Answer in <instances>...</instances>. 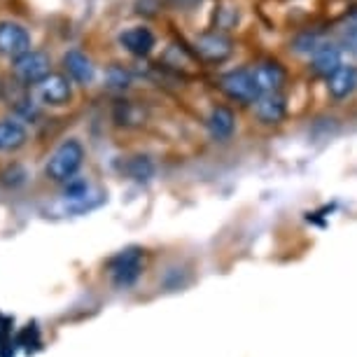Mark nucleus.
Here are the masks:
<instances>
[{
    "label": "nucleus",
    "instance_id": "obj_1",
    "mask_svg": "<svg viewBox=\"0 0 357 357\" xmlns=\"http://www.w3.org/2000/svg\"><path fill=\"white\" fill-rule=\"evenodd\" d=\"M82 164H84V147L79 140L70 138V140H63V143L52 152V157L45 166V173L54 183H68V180H73L77 175Z\"/></svg>",
    "mask_w": 357,
    "mask_h": 357
},
{
    "label": "nucleus",
    "instance_id": "obj_2",
    "mask_svg": "<svg viewBox=\"0 0 357 357\" xmlns=\"http://www.w3.org/2000/svg\"><path fill=\"white\" fill-rule=\"evenodd\" d=\"M143 266H145V252L140 248H126V250L117 252L107 261L112 285L119 289H129L131 285H136L140 273H143Z\"/></svg>",
    "mask_w": 357,
    "mask_h": 357
},
{
    "label": "nucleus",
    "instance_id": "obj_3",
    "mask_svg": "<svg viewBox=\"0 0 357 357\" xmlns=\"http://www.w3.org/2000/svg\"><path fill=\"white\" fill-rule=\"evenodd\" d=\"M220 86H222V91H225L229 98L236 100V103L252 105L255 100L259 98L257 84H255V77H252V68L229 70L227 75H222Z\"/></svg>",
    "mask_w": 357,
    "mask_h": 357
},
{
    "label": "nucleus",
    "instance_id": "obj_4",
    "mask_svg": "<svg viewBox=\"0 0 357 357\" xmlns=\"http://www.w3.org/2000/svg\"><path fill=\"white\" fill-rule=\"evenodd\" d=\"M36 93H38L40 103H45V105L59 107V105L70 103V98H73L70 77L59 75V73H50L45 79H40L36 84Z\"/></svg>",
    "mask_w": 357,
    "mask_h": 357
},
{
    "label": "nucleus",
    "instance_id": "obj_5",
    "mask_svg": "<svg viewBox=\"0 0 357 357\" xmlns=\"http://www.w3.org/2000/svg\"><path fill=\"white\" fill-rule=\"evenodd\" d=\"M15 77L24 84H38L50 75V56L43 52H26L24 56L15 59Z\"/></svg>",
    "mask_w": 357,
    "mask_h": 357
},
{
    "label": "nucleus",
    "instance_id": "obj_6",
    "mask_svg": "<svg viewBox=\"0 0 357 357\" xmlns=\"http://www.w3.org/2000/svg\"><path fill=\"white\" fill-rule=\"evenodd\" d=\"M31 52V36L22 24L0 22V54L8 59H19Z\"/></svg>",
    "mask_w": 357,
    "mask_h": 357
},
{
    "label": "nucleus",
    "instance_id": "obj_7",
    "mask_svg": "<svg viewBox=\"0 0 357 357\" xmlns=\"http://www.w3.org/2000/svg\"><path fill=\"white\" fill-rule=\"evenodd\" d=\"M197 52L201 54L204 61H211V63H222L231 56L234 52V43L229 40L225 33H204L199 40H197Z\"/></svg>",
    "mask_w": 357,
    "mask_h": 357
},
{
    "label": "nucleus",
    "instance_id": "obj_8",
    "mask_svg": "<svg viewBox=\"0 0 357 357\" xmlns=\"http://www.w3.org/2000/svg\"><path fill=\"white\" fill-rule=\"evenodd\" d=\"M255 114L259 117V122L264 124H280L287 114V98L282 96V91L261 93V96L252 103Z\"/></svg>",
    "mask_w": 357,
    "mask_h": 357
},
{
    "label": "nucleus",
    "instance_id": "obj_9",
    "mask_svg": "<svg viewBox=\"0 0 357 357\" xmlns=\"http://www.w3.org/2000/svg\"><path fill=\"white\" fill-rule=\"evenodd\" d=\"M252 77L255 84H257L259 96L261 93H271V91H282V84L287 79V73L280 63L275 61H266V63H257L252 68Z\"/></svg>",
    "mask_w": 357,
    "mask_h": 357
},
{
    "label": "nucleus",
    "instance_id": "obj_10",
    "mask_svg": "<svg viewBox=\"0 0 357 357\" xmlns=\"http://www.w3.org/2000/svg\"><path fill=\"white\" fill-rule=\"evenodd\" d=\"M119 45L129 54H133V56H147L154 47V36L145 26H131V29H126L119 36Z\"/></svg>",
    "mask_w": 357,
    "mask_h": 357
},
{
    "label": "nucleus",
    "instance_id": "obj_11",
    "mask_svg": "<svg viewBox=\"0 0 357 357\" xmlns=\"http://www.w3.org/2000/svg\"><path fill=\"white\" fill-rule=\"evenodd\" d=\"M355 89H357V70L353 66H341L339 70H334L327 77V91L336 100L348 98Z\"/></svg>",
    "mask_w": 357,
    "mask_h": 357
},
{
    "label": "nucleus",
    "instance_id": "obj_12",
    "mask_svg": "<svg viewBox=\"0 0 357 357\" xmlns=\"http://www.w3.org/2000/svg\"><path fill=\"white\" fill-rule=\"evenodd\" d=\"M234 129H236L234 112L225 105L213 107L211 117H208V133H211V138L225 143V140H229L234 136Z\"/></svg>",
    "mask_w": 357,
    "mask_h": 357
},
{
    "label": "nucleus",
    "instance_id": "obj_13",
    "mask_svg": "<svg viewBox=\"0 0 357 357\" xmlns=\"http://www.w3.org/2000/svg\"><path fill=\"white\" fill-rule=\"evenodd\" d=\"M29 131L17 119H0V152H15L26 145Z\"/></svg>",
    "mask_w": 357,
    "mask_h": 357
},
{
    "label": "nucleus",
    "instance_id": "obj_14",
    "mask_svg": "<svg viewBox=\"0 0 357 357\" xmlns=\"http://www.w3.org/2000/svg\"><path fill=\"white\" fill-rule=\"evenodd\" d=\"M343 66L341 61V50L336 45H322L318 52L313 54V63H311V68L315 75H320V77H329L334 70H339Z\"/></svg>",
    "mask_w": 357,
    "mask_h": 357
},
{
    "label": "nucleus",
    "instance_id": "obj_15",
    "mask_svg": "<svg viewBox=\"0 0 357 357\" xmlns=\"http://www.w3.org/2000/svg\"><path fill=\"white\" fill-rule=\"evenodd\" d=\"M63 63H66V70H68L70 79H75L79 84H89L93 79V66L89 61V56L77 50L68 52L63 56Z\"/></svg>",
    "mask_w": 357,
    "mask_h": 357
},
{
    "label": "nucleus",
    "instance_id": "obj_16",
    "mask_svg": "<svg viewBox=\"0 0 357 357\" xmlns=\"http://www.w3.org/2000/svg\"><path fill=\"white\" fill-rule=\"evenodd\" d=\"M322 45H325V40H322L320 33H315V31H304V33H299V36L294 38L292 50H294L296 54H315Z\"/></svg>",
    "mask_w": 357,
    "mask_h": 357
},
{
    "label": "nucleus",
    "instance_id": "obj_17",
    "mask_svg": "<svg viewBox=\"0 0 357 357\" xmlns=\"http://www.w3.org/2000/svg\"><path fill=\"white\" fill-rule=\"evenodd\" d=\"M131 175L136 180H147L152 175V164L147 161L145 157H138V159H133V164H131Z\"/></svg>",
    "mask_w": 357,
    "mask_h": 357
},
{
    "label": "nucleus",
    "instance_id": "obj_18",
    "mask_svg": "<svg viewBox=\"0 0 357 357\" xmlns=\"http://www.w3.org/2000/svg\"><path fill=\"white\" fill-rule=\"evenodd\" d=\"M348 47H350V52H353V54H357V26H350Z\"/></svg>",
    "mask_w": 357,
    "mask_h": 357
}]
</instances>
